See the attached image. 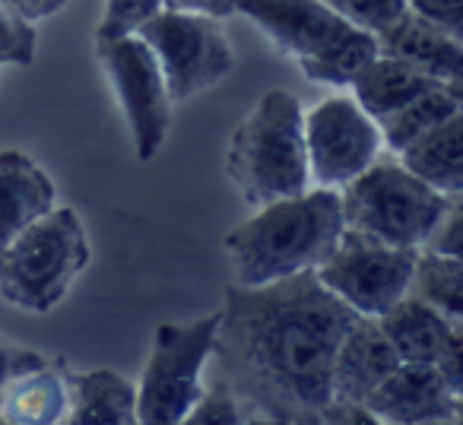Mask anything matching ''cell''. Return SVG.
<instances>
[{"label": "cell", "instance_id": "obj_4", "mask_svg": "<svg viewBox=\"0 0 463 425\" xmlns=\"http://www.w3.org/2000/svg\"><path fill=\"white\" fill-rule=\"evenodd\" d=\"M235 14L248 16L315 83L349 86L378 58L374 35L349 26L321 0H241Z\"/></svg>", "mask_w": 463, "mask_h": 425}, {"label": "cell", "instance_id": "obj_5", "mask_svg": "<svg viewBox=\"0 0 463 425\" xmlns=\"http://www.w3.org/2000/svg\"><path fill=\"white\" fill-rule=\"evenodd\" d=\"M90 235L71 206H54L0 251V298L48 315L90 267Z\"/></svg>", "mask_w": 463, "mask_h": 425}, {"label": "cell", "instance_id": "obj_22", "mask_svg": "<svg viewBox=\"0 0 463 425\" xmlns=\"http://www.w3.org/2000/svg\"><path fill=\"white\" fill-rule=\"evenodd\" d=\"M406 296L419 298V302L435 308L448 321L463 324V260L419 251Z\"/></svg>", "mask_w": 463, "mask_h": 425}, {"label": "cell", "instance_id": "obj_31", "mask_svg": "<svg viewBox=\"0 0 463 425\" xmlns=\"http://www.w3.org/2000/svg\"><path fill=\"white\" fill-rule=\"evenodd\" d=\"M317 416H321L324 425H384L359 403H327Z\"/></svg>", "mask_w": 463, "mask_h": 425}, {"label": "cell", "instance_id": "obj_27", "mask_svg": "<svg viewBox=\"0 0 463 425\" xmlns=\"http://www.w3.org/2000/svg\"><path fill=\"white\" fill-rule=\"evenodd\" d=\"M460 216H463V203H460V197H457V200H450L448 212H444L441 220H438V226L431 229L422 251L444 254V258H460V235H463Z\"/></svg>", "mask_w": 463, "mask_h": 425}, {"label": "cell", "instance_id": "obj_20", "mask_svg": "<svg viewBox=\"0 0 463 425\" xmlns=\"http://www.w3.org/2000/svg\"><path fill=\"white\" fill-rule=\"evenodd\" d=\"M349 86H353L355 105H359L374 124H381L391 115H397L400 109H406L412 99L425 96V92L435 90V86H448V83H438V80L425 77V73L412 71V67L400 64V61L378 54Z\"/></svg>", "mask_w": 463, "mask_h": 425}, {"label": "cell", "instance_id": "obj_12", "mask_svg": "<svg viewBox=\"0 0 463 425\" xmlns=\"http://www.w3.org/2000/svg\"><path fill=\"white\" fill-rule=\"evenodd\" d=\"M381 334L397 353L400 365H431L441 368L450 381L460 384V340L463 324L448 321L419 298L403 296L393 308L374 317Z\"/></svg>", "mask_w": 463, "mask_h": 425}, {"label": "cell", "instance_id": "obj_15", "mask_svg": "<svg viewBox=\"0 0 463 425\" xmlns=\"http://www.w3.org/2000/svg\"><path fill=\"white\" fill-rule=\"evenodd\" d=\"M378 54L393 58L425 77L448 86H463V42L406 10L393 26L374 35Z\"/></svg>", "mask_w": 463, "mask_h": 425}, {"label": "cell", "instance_id": "obj_26", "mask_svg": "<svg viewBox=\"0 0 463 425\" xmlns=\"http://www.w3.org/2000/svg\"><path fill=\"white\" fill-rule=\"evenodd\" d=\"M159 10H162V0H105V14L96 29V39L134 35L137 29L153 20Z\"/></svg>", "mask_w": 463, "mask_h": 425}, {"label": "cell", "instance_id": "obj_10", "mask_svg": "<svg viewBox=\"0 0 463 425\" xmlns=\"http://www.w3.org/2000/svg\"><path fill=\"white\" fill-rule=\"evenodd\" d=\"M96 54L128 118L137 159L149 162L162 149L172 128V99H168L159 61L137 33L96 39Z\"/></svg>", "mask_w": 463, "mask_h": 425}, {"label": "cell", "instance_id": "obj_21", "mask_svg": "<svg viewBox=\"0 0 463 425\" xmlns=\"http://www.w3.org/2000/svg\"><path fill=\"white\" fill-rule=\"evenodd\" d=\"M460 111H463V86H435V90L412 99L406 109H400L397 115H391L387 121L378 124L381 143H384L387 153L397 156L412 140L425 137L429 130H435L438 124L460 115Z\"/></svg>", "mask_w": 463, "mask_h": 425}, {"label": "cell", "instance_id": "obj_29", "mask_svg": "<svg viewBox=\"0 0 463 425\" xmlns=\"http://www.w3.org/2000/svg\"><path fill=\"white\" fill-rule=\"evenodd\" d=\"M42 362H45L42 353L23 349V346H16V343H7L4 336H0V397H4V391H7V384L16 378V374L29 372V368L42 365Z\"/></svg>", "mask_w": 463, "mask_h": 425}, {"label": "cell", "instance_id": "obj_32", "mask_svg": "<svg viewBox=\"0 0 463 425\" xmlns=\"http://www.w3.org/2000/svg\"><path fill=\"white\" fill-rule=\"evenodd\" d=\"M7 4L26 23H39V20H48L52 14H58V10L64 7L67 0H7Z\"/></svg>", "mask_w": 463, "mask_h": 425}, {"label": "cell", "instance_id": "obj_19", "mask_svg": "<svg viewBox=\"0 0 463 425\" xmlns=\"http://www.w3.org/2000/svg\"><path fill=\"white\" fill-rule=\"evenodd\" d=\"M64 425H140L134 384L109 368L71 374Z\"/></svg>", "mask_w": 463, "mask_h": 425}, {"label": "cell", "instance_id": "obj_2", "mask_svg": "<svg viewBox=\"0 0 463 425\" xmlns=\"http://www.w3.org/2000/svg\"><path fill=\"white\" fill-rule=\"evenodd\" d=\"M343 229L340 191L308 187L296 197L258 206L254 216L225 235L235 286H267L317 270Z\"/></svg>", "mask_w": 463, "mask_h": 425}, {"label": "cell", "instance_id": "obj_17", "mask_svg": "<svg viewBox=\"0 0 463 425\" xmlns=\"http://www.w3.org/2000/svg\"><path fill=\"white\" fill-rule=\"evenodd\" d=\"M71 406V372L42 362L16 374L0 397V419L10 425H64Z\"/></svg>", "mask_w": 463, "mask_h": 425}, {"label": "cell", "instance_id": "obj_30", "mask_svg": "<svg viewBox=\"0 0 463 425\" xmlns=\"http://www.w3.org/2000/svg\"><path fill=\"white\" fill-rule=\"evenodd\" d=\"M241 0H162V10H175V14H200L210 20H225L239 10Z\"/></svg>", "mask_w": 463, "mask_h": 425}, {"label": "cell", "instance_id": "obj_18", "mask_svg": "<svg viewBox=\"0 0 463 425\" xmlns=\"http://www.w3.org/2000/svg\"><path fill=\"white\" fill-rule=\"evenodd\" d=\"M400 165L444 197H460L463 191V111L438 124L425 137L412 140L397 153Z\"/></svg>", "mask_w": 463, "mask_h": 425}, {"label": "cell", "instance_id": "obj_14", "mask_svg": "<svg viewBox=\"0 0 463 425\" xmlns=\"http://www.w3.org/2000/svg\"><path fill=\"white\" fill-rule=\"evenodd\" d=\"M400 365L374 317H355L334 355L330 403H365Z\"/></svg>", "mask_w": 463, "mask_h": 425}, {"label": "cell", "instance_id": "obj_24", "mask_svg": "<svg viewBox=\"0 0 463 425\" xmlns=\"http://www.w3.org/2000/svg\"><path fill=\"white\" fill-rule=\"evenodd\" d=\"M248 419L251 416L241 406V400L225 384L213 381L203 391V397L194 403V410L178 425H248Z\"/></svg>", "mask_w": 463, "mask_h": 425}, {"label": "cell", "instance_id": "obj_13", "mask_svg": "<svg viewBox=\"0 0 463 425\" xmlns=\"http://www.w3.org/2000/svg\"><path fill=\"white\" fill-rule=\"evenodd\" d=\"M362 406L384 425L444 422L460 419V384L450 381L441 368L397 365Z\"/></svg>", "mask_w": 463, "mask_h": 425}, {"label": "cell", "instance_id": "obj_16", "mask_svg": "<svg viewBox=\"0 0 463 425\" xmlns=\"http://www.w3.org/2000/svg\"><path fill=\"white\" fill-rule=\"evenodd\" d=\"M58 206L48 172L20 149H0V251Z\"/></svg>", "mask_w": 463, "mask_h": 425}, {"label": "cell", "instance_id": "obj_9", "mask_svg": "<svg viewBox=\"0 0 463 425\" xmlns=\"http://www.w3.org/2000/svg\"><path fill=\"white\" fill-rule=\"evenodd\" d=\"M419 251L393 248L368 235L343 229L330 258L315 270L321 286L353 315L381 317L410 292Z\"/></svg>", "mask_w": 463, "mask_h": 425}, {"label": "cell", "instance_id": "obj_25", "mask_svg": "<svg viewBox=\"0 0 463 425\" xmlns=\"http://www.w3.org/2000/svg\"><path fill=\"white\" fill-rule=\"evenodd\" d=\"M35 58V26L0 0V64L26 67Z\"/></svg>", "mask_w": 463, "mask_h": 425}, {"label": "cell", "instance_id": "obj_23", "mask_svg": "<svg viewBox=\"0 0 463 425\" xmlns=\"http://www.w3.org/2000/svg\"><path fill=\"white\" fill-rule=\"evenodd\" d=\"M321 4H327L340 20L368 35L384 33L410 10V0H321Z\"/></svg>", "mask_w": 463, "mask_h": 425}, {"label": "cell", "instance_id": "obj_8", "mask_svg": "<svg viewBox=\"0 0 463 425\" xmlns=\"http://www.w3.org/2000/svg\"><path fill=\"white\" fill-rule=\"evenodd\" d=\"M137 35L159 61L172 102H187L235 71V48L219 20L210 16L159 10L137 29Z\"/></svg>", "mask_w": 463, "mask_h": 425}, {"label": "cell", "instance_id": "obj_33", "mask_svg": "<svg viewBox=\"0 0 463 425\" xmlns=\"http://www.w3.org/2000/svg\"><path fill=\"white\" fill-rule=\"evenodd\" d=\"M286 425H324V422H321V416H302V419H292V422H286Z\"/></svg>", "mask_w": 463, "mask_h": 425}, {"label": "cell", "instance_id": "obj_6", "mask_svg": "<svg viewBox=\"0 0 463 425\" xmlns=\"http://www.w3.org/2000/svg\"><path fill=\"white\" fill-rule=\"evenodd\" d=\"M450 200L400 165L397 156L381 153L355 181L340 191L343 226L393 248L422 251Z\"/></svg>", "mask_w": 463, "mask_h": 425}, {"label": "cell", "instance_id": "obj_11", "mask_svg": "<svg viewBox=\"0 0 463 425\" xmlns=\"http://www.w3.org/2000/svg\"><path fill=\"white\" fill-rule=\"evenodd\" d=\"M305 159L311 187L343 191L381 153V130L353 96H327L305 111Z\"/></svg>", "mask_w": 463, "mask_h": 425}, {"label": "cell", "instance_id": "obj_28", "mask_svg": "<svg viewBox=\"0 0 463 425\" xmlns=\"http://www.w3.org/2000/svg\"><path fill=\"white\" fill-rule=\"evenodd\" d=\"M410 14L422 16L425 23L457 35V39L463 35V4L460 0H410Z\"/></svg>", "mask_w": 463, "mask_h": 425}, {"label": "cell", "instance_id": "obj_35", "mask_svg": "<svg viewBox=\"0 0 463 425\" xmlns=\"http://www.w3.org/2000/svg\"><path fill=\"white\" fill-rule=\"evenodd\" d=\"M422 425H460V419H444V422H422Z\"/></svg>", "mask_w": 463, "mask_h": 425}, {"label": "cell", "instance_id": "obj_7", "mask_svg": "<svg viewBox=\"0 0 463 425\" xmlns=\"http://www.w3.org/2000/svg\"><path fill=\"white\" fill-rule=\"evenodd\" d=\"M219 311L187 324H159L134 384L140 425H178L203 397V372L216 343Z\"/></svg>", "mask_w": 463, "mask_h": 425}, {"label": "cell", "instance_id": "obj_36", "mask_svg": "<svg viewBox=\"0 0 463 425\" xmlns=\"http://www.w3.org/2000/svg\"><path fill=\"white\" fill-rule=\"evenodd\" d=\"M0 425H10V422H4V419H0Z\"/></svg>", "mask_w": 463, "mask_h": 425}, {"label": "cell", "instance_id": "obj_34", "mask_svg": "<svg viewBox=\"0 0 463 425\" xmlns=\"http://www.w3.org/2000/svg\"><path fill=\"white\" fill-rule=\"evenodd\" d=\"M248 425H286V422H277V419H264V416H251Z\"/></svg>", "mask_w": 463, "mask_h": 425}, {"label": "cell", "instance_id": "obj_3", "mask_svg": "<svg viewBox=\"0 0 463 425\" xmlns=\"http://www.w3.org/2000/svg\"><path fill=\"white\" fill-rule=\"evenodd\" d=\"M302 124V102L286 90H270L232 130L225 172L248 206L258 210L311 187Z\"/></svg>", "mask_w": 463, "mask_h": 425}, {"label": "cell", "instance_id": "obj_1", "mask_svg": "<svg viewBox=\"0 0 463 425\" xmlns=\"http://www.w3.org/2000/svg\"><path fill=\"white\" fill-rule=\"evenodd\" d=\"M355 317L315 270L267 286H225L210 355L216 381L248 416H317L330 403L334 355Z\"/></svg>", "mask_w": 463, "mask_h": 425}]
</instances>
